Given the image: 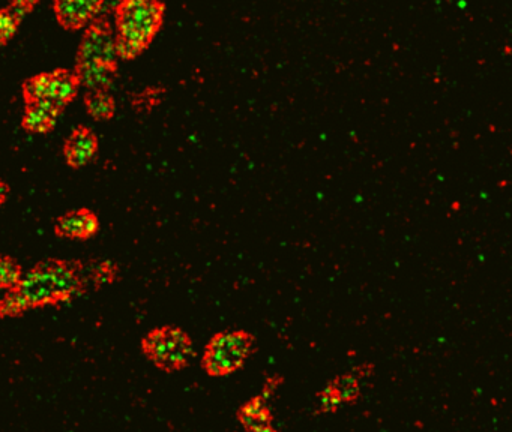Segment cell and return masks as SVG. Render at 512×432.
<instances>
[{"mask_svg":"<svg viewBox=\"0 0 512 432\" xmlns=\"http://www.w3.org/2000/svg\"><path fill=\"white\" fill-rule=\"evenodd\" d=\"M86 111L95 120H110L115 116L116 102L109 90H91L85 96Z\"/></svg>","mask_w":512,"mask_h":432,"instance_id":"cell-14","label":"cell"},{"mask_svg":"<svg viewBox=\"0 0 512 432\" xmlns=\"http://www.w3.org/2000/svg\"><path fill=\"white\" fill-rule=\"evenodd\" d=\"M98 137L88 126H77L64 144V156L71 168H82L95 158Z\"/></svg>","mask_w":512,"mask_h":432,"instance_id":"cell-9","label":"cell"},{"mask_svg":"<svg viewBox=\"0 0 512 432\" xmlns=\"http://www.w3.org/2000/svg\"><path fill=\"white\" fill-rule=\"evenodd\" d=\"M115 33L106 21H94L83 36L77 51L74 74L80 86L91 90H109L118 71Z\"/></svg>","mask_w":512,"mask_h":432,"instance_id":"cell-2","label":"cell"},{"mask_svg":"<svg viewBox=\"0 0 512 432\" xmlns=\"http://www.w3.org/2000/svg\"><path fill=\"white\" fill-rule=\"evenodd\" d=\"M62 111L64 110L53 105L37 104V102L26 104L22 126L31 134H47L55 128Z\"/></svg>","mask_w":512,"mask_h":432,"instance_id":"cell-12","label":"cell"},{"mask_svg":"<svg viewBox=\"0 0 512 432\" xmlns=\"http://www.w3.org/2000/svg\"><path fill=\"white\" fill-rule=\"evenodd\" d=\"M373 363H362L352 371L337 375L329 381L328 386L337 393L341 405H352L361 398L362 381L373 375Z\"/></svg>","mask_w":512,"mask_h":432,"instance_id":"cell-11","label":"cell"},{"mask_svg":"<svg viewBox=\"0 0 512 432\" xmlns=\"http://www.w3.org/2000/svg\"><path fill=\"white\" fill-rule=\"evenodd\" d=\"M115 270L109 263L86 266L79 261L46 260L23 273L17 287L0 299V317H20L43 306L68 302L88 288L91 282L112 281Z\"/></svg>","mask_w":512,"mask_h":432,"instance_id":"cell-1","label":"cell"},{"mask_svg":"<svg viewBox=\"0 0 512 432\" xmlns=\"http://www.w3.org/2000/svg\"><path fill=\"white\" fill-rule=\"evenodd\" d=\"M55 231L64 239L88 240L100 231V219L91 209L71 210L56 221Z\"/></svg>","mask_w":512,"mask_h":432,"instance_id":"cell-8","label":"cell"},{"mask_svg":"<svg viewBox=\"0 0 512 432\" xmlns=\"http://www.w3.org/2000/svg\"><path fill=\"white\" fill-rule=\"evenodd\" d=\"M34 2H17L0 9V45L7 44L17 33L26 14L34 9Z\"/></svg>","mask_w":512,"mask_h":432,"instance_id":"cell-13","label":"cell"},{"mask_svg":"<svg viewBox=\"0 0 512 432\" xmlns=\"http://www.w3.org/2000/svg\"><path fill=\"white\" fill-rule=\"evenodd\" d=\"M80 83L74 71L55 69L34 75L23 84L26 104H47L65 110L76 98Z\"/></svg>","mask_w":512,"mask_h":432,"instance_id":"cell-6","label":"cell"},{"mask_svg":"<svg viewBox=\"0 0 512 432\" xmlns=\"http://www.w3.org/2000/svg\"><path fill=\"white\" fill-rule=\"evenodd\" d=\"M257 350V339L245 329L215 333L203 350L200 366L212 378L229 377L244 368Z\"/></svg>","mask_w":512,"mask_h":432,"instance_id":"cell-4","label":"cell"},{"mask_svg":"<svg viewBox=\"0 0 512 432\" xmlns=\"http://www.w3.org/2000/svg\"><path fill=\"white\" fill-rule=\"evenodd\" d=\"M265 395L253 396L236 411V419L245 432H278L275 428V416Z\"/></svg>","mask_w":512,"mask_h":432,"instance_id":"cell-7","label":"cell"},{"mask_svg":"<svg viewBox=\"0 0 512 432\" xmlns=\"http://www.w3.org/2000/svg\"><path fill=\"white\" fill-rule=\"evenodd\" d=\"M166 5L148 0L122 2L116 6V53L119 59L140 56L163 26Z\"/></svg>","mask_w":512,"mask_h":432,"instance_id":"cell-3","label":"cell"},{"mask_svg":"<svg viewBox=\"0 0 512 432\" xmlns=\"http://www.w3.org/2000/svg\"><path fill=\"white\" fill-rule=\"evenodd\" d=\"M8 192H10V188H8V186L5 185L2 180H0V206L4 204L5 200H7Z\"/></svg>","mask_w":512,"mask_h":432,"instance_id":"cell-16","label":"cell"},{"mask_svg":"<svg viewBox=\"0 0 512 432\" xmlns=\"http://www.w3.org/2000/svg\"><path fill=\"white\" fill-rule=\"evenodd\" d=\"M23 276V269L19 261L13 257L0 254V290L8 291L17 287Z\"/></svg>","mask_w":512,"mask_h":432,"instance_id":"cell-15","label":"cell"},{"mask_svg":"<svg viewBox=\"0 0 512 432\" xmlns=\"http://www.w3.org/2000/svg\"><path fill=\"white\" fill-rule=\"evenodd\" d=\"M103 2H83V0H73V2H56L53 5L56 18L59 24L65 29L77 30L85 26H91L95 18L100 15L103 9Z\"/></svg>","mask_w":512,"mask_h":432,"instance_id":"cell-10","label":"cell"},{"mask_svg":"<svg viewBox=\"0 0 512 432\" xmlns=\"http://www.w3.org/2000/svg\"><path fill=\"white\" fill-rule=\"evenodd\" d=\"M142 351L155 368L167 374L184 371L196 356L191 336L172 324L149 330L143 336Z\"/></svg>","mask_w":512,"mask_h":432,"instance_id":"cell-5","label":"cell"}]
</instances>
